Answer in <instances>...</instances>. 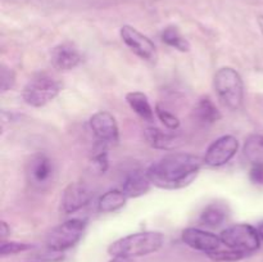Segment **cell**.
<instances>
[{"label": "cell", "instance_id": "1", "mask_svg": "<svg viewBox=\"0 0 263 262\" xmlns=\"http://www.w3.org/2000/svg\"><path fill=\"white\" fill-rule=\"evenodd\" d=\"M203 163V159L194 154L170 153L152 163L146 175L154 186L166 190L182 189L194 181Z\"/></svg>", "mask_w": 263, "mask_h": 262}, {"label": "cell", "instance_id": "2", "mask_svg": "<svg viewBox=\"0 0 263 262\" xmlns=\"http://www.w3.org/2000/svg\"><path fill=\"white\" fill-rule=\"evenodd\" d=\"M164 243V236L158 231H144L123 236L112 243L108 248V253L112 257H135L146 256L159 251Z\"/></svg>", "mask_w": 263, "mask_h": 262}, {"label": "cell", "instance_id": "3", "mask_svg": "<svg viewBox=\"0 0 263 262\" xmlns=\"http://www.w3.org/2000/svg\"><path fill=\"white\" fill-rule=\"evenodd\" d=\"M213 86L221 102L231 110L240 109L244 100V82L233 67H222L213 79Z\"/></svg>", "mask_w": 263, "mask_h": 262}, {"label": "cell", "instance_id": "4", "mask_svg": "<svg viewBox=\"0 0 263 262\" xmlns=\"http://www.w3.org/2000/svg\"><path fill=\"white\" fill-rule=\"evenodd\" d=\"M62 90V84L58 79L46 72L36 73L28 80L23 87L22 98L31 107H44L55 99Z\"/></svg>", "mask_w": 263, "mask_h": 262}, {"label": "cell", "instance_id": "5", "mask_svg": "<svg viewBox=\"0 0 263 262\" xmlns=\"http://www.w3.org/2000/svg\"><path fill=\"white\" fill-rule=\"evenodd\" d=\"M222 244L228 248L248 254L257 251L261 244L258 230L248 223H236L225 229L220 235Z\"/></svg>", "mask_w": 263, "mask_h": 262}, {"label": "cell", "instance_id": "6", "mask_svg": "<svg viewBox=\"0 0 263 262\" xmlns=\"http://www.w3.org/2000/svg\"><path fill=\"white\" fill-rule=\"evenodd\" d=\"M86 222L80 218H72L55 226L46 235V246L54 252H62L73 247L82 238Z\"/></svg>", "mask_w": 263, "mask_h": 262}, {"label": "cell", "instance_id": "7", "mask_svg": "<svg viewBox=\"0 0 263 262\" xmlns=\"http://www.w3.org/2000/svg\"><path fill=\"white\" fill-rule=\"evenodd\" d=\"M120 35L123 43L126 44V46L134 54H136L139 58L151 62V63H154L157 61L158 54H157L156 45L148 36H145L140 31L136 30L135 27L128 25L121 27Z\"/></svg>", "mask_w": 263, "mask_h": 262}, {"label": "cell", "instance_id": "8", "mask_svg": "<svg viewBox=\"0 0 263 262\" xmlns=\"http://www.w3.org/2000/svg\"><path fill=\"white\" fill-rule=\"evenodd\" d=\"M238 149L239 141L235 136L223 135L208 146L203 162L210 167H221L233 159Z\"/></svg>", "mask_w": 263, "mask_h": 262}, {"label": "cell", "instance_id": "9", "mask_svg": "<svg viewBox=\"0 0 263 262\" xmlns=\"http://www.w3.org/2000/svg\"><path fill=\"white\" fill-rule=\"evenodd\" d=\"M90 128L99 143L113 145L120 140V130L115 116L107 110H100L91 116L89 121Z\"/></svg>", "mask_w": 263, "mask_h": 262}, {"label": "cell", "instance_id": "10", "mask_svg": "<svg viewBox=\"0 0 263 262\" xmlns=\"http://www.w3.org/2000/svg\"><path fill=\"white\" fill-rule=\"evenodd\" d=\"M27 180L33 188L43 189L48 186L54 176V166L48 156L37 153L31 157L26 170Z\"/></svg>", "mask_w": 263, "mask_h": 262}, {"label": "cell", "instance_id": "11", "mask_svg": "<svg viewBox=\"0 0 263 262\" xmlns=\"http://www.w3.org/2000/svg\"><path fill=\"white\" fill-rule=\"evenodd\" d=\"M181 239L190 248L204 252L207 254L221 249V244H222L221 238L216 234L195 228L185 229L181 234Z\"/></svg>", "mask_w": 263, "mask_h": 262}, {"label": "cell", "instance_id": "12", "mask_svg": "<svg viewBox=\"0 0 263 262\" xmlns=\"http://www.w3.org/2000/svg\"><path fill=\"white\" fill-rule=\"evenodd\" d=\"M91 198L92 192L87 185L82 182H71L62 195V211L66 215L77 212L89 204Z\"/></svg>", "mask_w": 263, "mask_h": 262}, {"label": "cell", "instance_id": "13", "mask_svg": "<svg viewBox=\"0 0 263 262\" xmlns=\"http://www.w3.org/2000/svg\"><path fill=\"white\" fill-rule=\"evenodd\" d=\"M81 59L80 50L71 43L59 44L50 53L51 66L58 71H71L79 66Z\"/></svg>", "mask_w": 263, "mask_h": 262}, {"label": "cell", "instance_id": "14", "mask_svg": "<svg viewBox=\"0 0 263 262\" xmlns=\"http://www.w3.org/2000/svg\"><path fill=\"white\" fill-rule=\"evenodd\" d=\"M152 182L146 171H133L126 176L122 184V192L127 198H138L146 194L151 190Z\"/></svg>", "mask_w": 263, "mask_h": 262}, {"label": "cell", "instance_id": "15", "mask_svg": "<svg viewBox=\"0 0 263 262\" xmlns=\"http://www.w3.org/2000/svg\"><path fill=\"white\" fill-rule=\"evenodd\" d=\"M126 100H127L131 109H133L139 117L143 118L144 121L152 122V121L154 120L156 110L152 108L151 103H149L148 100V97H146L144 92L141 91L128 92V94L126 95Z\"/></svg>", "mask_w": 263, "mask_h": 262}, {"label": "cell", "instance_id": "16", "mask_svg": "<svg viewBox=\"0 0 263 262\" xmlns=\"http://www.w3.org/2000/svg\"><path fill=\"white\" fill-rule=\"evenodd\" d=\"M145 140L151 146L156 149H164L168 151L176 145L177 138L170 133H164L158 127H148L144 130Z\"/></svg>", "mask_w": 263, "mask_h": 262}, {"label": "cell", "instance_id": "17", "mask_svg": "<svg viewBox=\"0 0 263 262\" xmlns=\"http://www.w3.org/2000/svg\"><path fill=\"white\" fill-rule=\"evenodd\" d=\"M194 116L199 122L212 125L221 120V113L210 98H202L194 107Z\"/></svg>", "mask_w": 263, "mask_h": 262}, {"label": "cell", "instance_id": "18", "mask_svg": "<svg viewBox=\"0 0 263 262\" xmlns=\"http://www.w3.org/2000/svg\"><path fill=\"white\" fill-rule=\"evenodd\" d=\"M127 199L128 198L126 197L122 190H109V192H107L100 197L99 202H98V211L100 213L115 212V211L121 210L126 204Z\"/></svg>", "mask_w": 263, "mask_h": 262}, {"label": "cell", "instance_id": "19", "mask_svg": "<svg viewBox=\"0 0 263 262\" xmlns=\"http://www.w3.org/2000/svg\"><path fill=\"white\" fill-rule=\"evenodd\" d=\"M244 157L253 164H263V135L253 134L247 138L243 148Z\"/></svg>", "mask_w": 263, "mask_h": 262}, {"label": "cell", "instance_id": "20", "mask_svg": "<svg viewBox=\"0 0 263 262\" xmlns=\"http://www.w3.org/2000/svg\"><path fill=\"white\" fill-rule=\"evenodd\" d=\"M226 207L218 203H212V204L207 205L200 213V222L205 226H220L223 221L226 220Z\"/></svg>", "mask_w": 263, "mask_h": 262}, {"label": "cell", "instance_id": "21", "mask_svg": "<svg viewBox=\"0 0 263 262\" xmlns=\"http://www.w3.org/2000/svg\"><path fill=\"white\" fill-rule=\"evenodd\" d=\"M161 39L166 45L171 46V48L176 49L179 51H182V53L190 50L189 41L181 35L179 28L175 27V26H168V27L164 28L161 33Z\"/></svg>", "mask_w": 263, "mask_h": 262}, {"label": "cell", "instance_id": "22", "mask_svg": "<svg viewBox=\"0 0 263 262\" xmlns=\"http://www.w3.org/2000/svg\"><path fill=\"white\" fill-rule=\"evenodd\" d=\"M90 164H91L92 171H95L97 174H104V172L107 171L109 161H108L107 145H105V144L99 143V146H98V149L95 151V153L92 154Z\"/></svg>", "mask_w": 263, "mask_h": 262}, {"label": "cell", "instance_id": "23", "mask_svg": "<svg viewBox=\"0 0 263 262\" xmlns=\"http://www.w3.org/2000/svg\"><path fill=\"white\" fill-rule=\"evenodd\" d=\"M156 116L159 118V121H161V122L163 123L167 128H168V130L175 131L180 127L179 118H177L174 113H171L170 110L164 109V108L161 107L159 104L156 105Z\"/></svg>", "mask_w": 263, "mask_h": 262}, {"label": "cell", "instance_id": "24", "mask_svg": "<svg viewBox=\"0 0 263 262\" xmlns=\"http://www.w3.org/2000/svg\"><path fill=\"white\" fill-rule=\"evenodd\" d=\"M208 256L211 257V258L213 259V261H239V259L244 258V257L247 256L246 253H243V252H239V251H235V249H230L228 248L225 251V249H218V251L216 252H212V253H210Z\"/></svg>", "mask_w": 263, "mask_h": 262}, {"label": "cell", "instance_id": "25", "mask_svg": "<svg viewBox=\"0 0 263 262\" xmlns=\"http://www.w3.org/2000/svg\"><path fill=\"white\" fill-rule=\"evenodd\" d=\"M31 247L30 244L25 243H15V241H9V243H2V247H0V253L2 256H8V254H14L18 253V252L27 251Z\"/></svg>", "mask_w": 263, "mask_h": 262}, {"label": "cell", "instance_id": "26", "mask_svg": "<svg viewBox=\"0 0 263 262\" xmlns=\"http://www.w3.org/2000/svg\"><path fill=\"white\" fill-rule=\"evenodd\" d=\"M15 82V76L13 73V71L8 67L3 66L2 67V92L8 91L13 87Z\"/></svg>", "mask_w": 263, "mask_h": 262}, {"label": "cell", "instance_id": "27", "mask_svg": "<svg viewBox=\"0 0 263 262\" xmlns=\"http://www.w3.org/2000/svg\"><path fill=\"white\" fill-rule=\"evenodd\" d=\"M249 179L253 184L263 186V164H253L249 172Z\"/></svg>", "mask_w": 263, "mask_h": 262}, {"label": "cell", "instance_id": "28", "mask_svg": "<svg viewBox=\"0 0 263 262\" xmlns=\"http://www.w3.org/2000/svg\"><path fill=\"white\" fill-rule=\"evenodd\" d=\"M9 233H10V229L8 228L7 222H4V221H3V222H2V231H0V234H2V238L5 239Z\"/></svg>", "mask_w": 263, "mask_h": 262}, {"label": "cell", "instance_id": "29", "mask_svg": "<svg viewBox=\"0 0 263 262\" xmlns=\"http://www.w3.org/2000/svg\"><path fill=\"white\" fill-rule=\"evenodd\" d=\"M109 262H133L131 258H125V257H113Z\"/></svg>", "mask_w": 263, "mask_h": 262}, {"label": "cell", "instance_id": "30", "mask_svg": "<svg viewBox=\"0 0 263 262\" xmlns=\"http://www.w3.org/2000/svg\"><path fill=\"white\" fill-rule=\"evenodd\" d=\"M257 22H258L259 28H261V31H262V33H263V14H261L258 18H257Z\"/></svg>", "mask_w": 263, "mask_h": 262}, {"label": "cell", "instance_id": "31", "mask_svg": "<svg viewBox=\"0 0 263 262\" xmlns=\"http://www.w3.org/2000/svg\"><path fill=\"white\" fill-rule=\"evenodd\" d=\"M257 230H258V234H259V236H261V239H263V222L259 223V226L257 228Z\"/></svg>", "mask_w": 263, "mask_h": 262}]
</instances>
